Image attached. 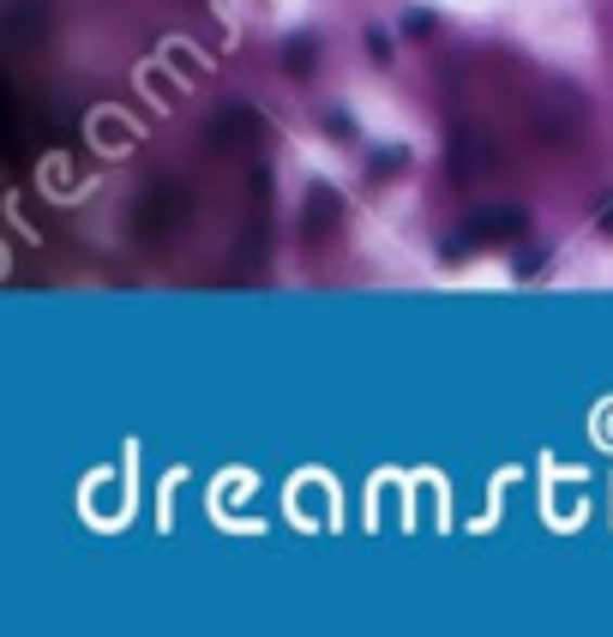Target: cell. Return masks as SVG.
I'll return each mask as SVG.
<instances>
[{"instance_id":"cell-3","label":"cell","mask_w":613,"mask_h":637,"mask_svg":"<svg viewBox=\"0 0 613 637\" xmlns=\"http://www.w3.org/2000/svg\"><path fill=\"white\" fill-rule=\"evenodd\" d=\"M181 217H187V193H181L175 181H157L151 193L139 199V205H132V229H139L144 241H157V234H169Z\"/></svg>"},{"instance_id":"cell-6","label":"cell","mask_w":613,"mask_h":637,"mask_svg":"<svg viewBox=\"0 0 613 637\" xmlns=\"http://www.w3.org/2000/svg\"><path fill=\"white\" fill-rule=\"evenodd\" d=\"M42 25H49V0H13V13H7V37L30 42Z\"/></svg>"},{"instance_id":"cell-7","label":"cell","mask_w":613,"mask_h":637,"mask_svg":"<svg viewBox=\"0 0 613 637\" xmlns=\"http://www.w3.org/2000/svg\"><path fill=\"white\" fill-rule=\"evenodd\" d=\"M319 66V37L314 30H295V37H283V73L307 78Z\"/></svg>"},{"instance_id":"cell-10","label":"cell","mask_w":613,"mask_h":637,"mask_svg":"<svg viewBox=\"0 0 613 637\" xmlns=\"http://www.w3.org/2000/svg\"><path fill=\"white\" fill-rule=\"evenodd\" d=\"M367 54H373L379 66H385V61H392V54H397V49H392V37H385V30H379V25L367 30Z\"/></svg>"},{"instance_id":"cell-9","label":"cell","mask_w":613,"mask_h":637,"mask_svg":"<svg viewBox=\"0 0 613 637\" xmlns=\"http://www.w3.org/2000/svg\"><path fill=\"white\" fill-rule=\"evenodd\" d=\"M541 265H548V253H518V259H511V277H518V283H529Z\"/></svg>"},{"instance_id":"cell-12","label":"cell","mask_w":613,"mask_h":637,"mask_svg":"<svg viewBox=\"0 0 613 637\" xmlns=\"http://www.w3.org/2000/svg\"><path fill=\"white\" fill-rule=\"evenodd\" d=\"M404 30H409V37H433V13H421V7H416V13L404 18Z\"/></svg>"},{"instance_id":"cell-13","label":"cell","mask_w":613,"mask_h":637,"mask_svg":"<svg viewBox=\"0 0 613 637\" xmlns=\"http://www.w3.org/2000/svg\"><path fill=\"white\" fill-rule=\"evenodd\" d=\"M601 234H613V199H608V211H601Z\"/></svg>"},{"instance_id":"cell-5","label":"cell","mask_w":613,"mask_h":637,"mask_svg":"<svg viewBox=\"0 0 613 637\" xmlns=\"http://www.w3.org/2000/svg\"><path fill=\"white\" fill-rule=\"evenodd\" d=\"M265 120L253 115V109H222L217 120H210V144L217 151H247V144H259Z\"/></svg>"},{"instance_id":"cell-1","label":"cell","mask_w":613,"mask_h":637,"mask_svg":"<svg viewBox=\"0 0 613 637\" xmlns=\"http://www.w3.org/2000/svg\"><path fill=\"white\" fill-rule=\"evenodd\" d=\"M518 234H529V211H523V205H494V211L470 217L463 229L451 234V247H445V259H463V253H470L475 241H518Z\"/></svg>"},{"instance_id":"cell-11","label":"cell","mask_w":613,"mask_h":637,"mask_svg":"<svg viewBox=\"0 0 613 637\" xmlns=\"http://www.w3.org/2000/svg\"><path fill=\"white\" fill-rule=\"evenodd\" d=\"M325 132H331V139H355V120L343 115V109H331V115H325Z\"/></svg>"},{"instance_id":"cell-8","label":"cell","mask_w":613,"mask_h":637,"mask_svg":"<svg viewBox=\"0 0 613 637\" xmlns=\"http://www.w3.org/2000/svg\"><path fill=\"white\" fill-rule=\"evenodd\" d=\"M404 169H409L404 144H379V151H367V175H373V181H379V175H404Z\"/></svg>"},{"instance_id":"cell-2","label":"cell","mask_w":613,"mask_h":637,"mask_svg":"<svg viewBox=\"0 0 613 637\" xmlns=\"http://www.w3.org/2000/svg\"><path fill=\"white\" fill-rule=\"evenodd\" d=\"M445 156H451V175H457V181H482V175L499 169V144H494V132L475 127V120L451 127V144H445Z\"/></svg>"},{"instance_id":"cell-4","label":"cell","mask_w":613,"mask_h":637,"mask_svg":"<svg viewBox=\"0 0 613 637\" xmlns=\"http://www.w3.org/2000/svg\"><path fill=\"white\" fill-rule=\"evenodd\" d=\"M343 222V199L331 193L325 181H314L307 187V205H301V241L307 247H325V234Z\"/></svg>"}]
</instances>
